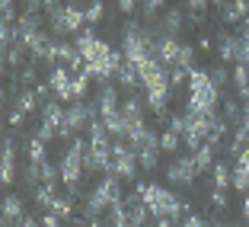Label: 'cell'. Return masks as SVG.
I'll return each instance as SVG.
<instances>
[{
	"label": "cell",
	"instance_id": "obj_20",
	"mask_svg": "<svg viewBox=\"0 0 249 227\" xmlns=\"http://www.w3.org/2000/svg\"><path fill=\"white\" fill-rule=\"evenodd\" d=\"M182 22H185V16H182V10L179 7H169L166 13H163V32H169V36H179L182 32Z\"/></svg>",
	"mask_w": 249,
	"mask_h": 227
},
{
	"label": "cell",
	"instance_id": "obj_28",
	"mask_svg": "<svg viewBox=\"0 0 249 227\" xmlns=\"http://www.w3.org/2000/svg\"><path fill=\"white\" fill-rule=\"evenodd\" d=\"M208 74H211L214 87H217L220 93H224V87H227V83H230V71H227V67H224V64H214V67H211V71H208Z\"/></svg>",
	"mask_w": 249,
	"mask_h": 227
},
{
	"label": "cell",
	"instance_id": "obj_23",
	"mask_svg": "<svg viewBox=\"0 0 249 227\" xmlns=\"http://www.w3.org/2000/svg\"><path fill=\"white\" fill-rule=\"evenodd\" d=\"M89 80H93V77H89L87 71H83V74H77V77L71 80V90H73V103H77V99H87V93H89Z\"/></svg>",
	"mask_w": 249,
	"mask_h": 227
},
{
	"label": "cell",
	"instance_id": "obj_33",
	"mask_svg": "<svg viewBox=\"0 0 249 227\" xmlns=\"http://www.w3.org/2000/svg\"><path fill=\"white\" fill-rule=\"evenodd\" d=\"M7 125H13V128H22V125H26V112H22L19 106H16V109H10V112H7Z\"/></svg>",
	"mask_w": 249,
	"mask_h": 227
},
{
	"label": "cell",
	"instance_id": "obj_8",
	"mask_svg": "<svg viewBox=\"0 0 249 227\" xmlns=\"http://www.w3.org/2000/svg\"><path fill=\"white\" fill-rule=\"evenodd\" d=\"M71 80H73V74L67 71L64 64L52 67V74H48V83H52V90H54V99H61V103H73Z\"/></svg>",
	"mask_w": 249,
	"mask_h": 227
},
{
	"label": "cell",
	"instance_id": "obj_26",
	"mask_svg": "<svg viewBox=\"0 0 249 227\" xmlns=\"http://www.w3.org/2000/svg\"><path fill=\"white\" fill-rule=\"evenodd\" d=\"M163 7H166V0H141V16H144L147 22H154V16L160 13Z\"/></svg>",
	"mask_w": 249,
	"mask_h": 227
},
{
	"label": "cell",
	"instance_id": "obj_18",
	"mask_svg": "<svg viewBox=\"0 0 249 227\" xmlns=\"http://www.w3.org/2000/svg\"><path fill=\"white\" fill-rule=\"evenodd\" d=\"M192 157H195L198 173H211V170H214V163H217V151H214L211 144H201V147H198V151H195Z\"/></svg>",
	"mask_w": 249,
	"mask_h": 227
},
{
	"label": "cell",
	"instance_id": "obj_5",
	"mask_svg": "<svg viewBox=\"0 0 249 227\" xmlns=\"http://www.w3.org/2000/svg\"><path fill=\"white\" fill-rule=\"evenodd\" d=\"M93 118H99V112H96V106L89 103V99H77V103H67V115H64V122L71 125V132L77 134V132H83Z\"/></svg>",
	"mask_w": 249,
	"mask_h": 227
},
{
	"label": "cell",
	"instance_id": "obj_29",
	"mask_svg": "<svg viewBox=\"0 0 249 227\" xmlns=\"http://www.w3.org/2000/svg\"><path fill=\"white\" fill-rule=\"evenodd\" d=\"M103 16H106L103 0H89V3H87V22H89V26H96V22H103Z\"/></svg>",
	"mask_w": 249,
	"mask_h": 227
},
{
	"label": "cell",
	"instance_id": "obj_37",
	"mask_svg": "<svg viewBox=\"0 0 249 227\" xmlns=\"http://www.w3.org/2000/svg\"><path fill=\"white\" fill-rule=\"evenodd\" d=\"M236 167H243V170L249 173V147H243L240 154H236Z\"/></svg>",
	"mask_w": 249,
	"mask_h": 227
},
{
	"label": "cell",
	"instance_id": "obj_31",
	"mask_svg": "<svg viewBox=\"0 0 249 227\" xmlns=\"http://www.w3.org/2000/svg\"><path fill=\"white\" fill-rule=\"evenodd\" d=\"M211 208H214V211H227V208H230L227 189H214V186H211Z\"/></svg>",
	"mask_w": 249,
	"mask_h": 227
},
{
	"label": "cell",
	"instance_id": "obj_32",
	"mask_svg": "<svg viewBox=\"0 0 249 227\" xmlns=\"http://www.w3.org/2000/svg\"><path fill=\"white\" fill-rule=\"evenodd\" d=\"M38 173H42V183H58L61 179V167H54V163H38Z\"/></svg>",
	"mask_w": 249,
	"mask_h": 227
},
{
	"label": "cell",
	"instance_id": "obj_38",
	"mask_svg": "<svg viewBox=\"0 0 249 227\" xmlns=\"http://www.w3.org/2000/svg\"><path fill=\"white\" fill-rule=\"evenodd\" d=\"M205 19H208L205 13H189V22H192V26H205Z\"/></svg>",
	"mask_w": 249,
	"mask_h": 227
},
{
	"label": "cell",
	"instance_id": "obj_2",
	"mask_svg": "<svg viewBox=\"0 0 249 227\" xmlns=\"http://www.w3.org/2000/svg\"><path fill=\"white\" fill-rule=\"evenodd\" d=\"M217 99H224L217 87H214L211 74L195 67L189 74V99H185V109H195V112H205V115H214L217 109Z\"/></svg>",
	"mask_w": 249,
	"mask_h": 227
},
{
	"label": "cell",
	"instance_id": "obj_40",
	"mask_svg": "<svg viewBox=\"0 0 249 227\" xmlns=\"http://www.w3.org/2000/svg\"><path fill=\"white\" fill-rule=\"evenodd\" d=\"M243 218H246V224H249V192L243 195Z\"/></svg>",
	"mask_w": 249,
	"mask_h": 227
},
{
	"label": "cell",
	"instance_id": "obj_34",
	"mask_svg": "<svg viewBox=\"0 0 249 227\" xmlns=\"http://www.w3.org/2000/svg\"><path fill=\"white\" fill-rule=\"evenodd\" d=\"M185 7H189V13H208L211 0H185Z\"/></svg>",
	"mask_w": 249,
	"mask_h": 227
},
{
	"label": "cell",
	"instance_id": "obj_3",
	"mask_svg": "<svg viewBox=\"0 0 249 227\" xmlns=\"http://www.w3.org/2000/svg\"><path fill=\"white\" fill-rule=\"evenodd\" d=\"M138 170H141V163H138L134 147L124 138L115 141V144H112V173L122 176L124 183H138Z\"/></svg>",
	"mask_w": 249,
	"mask_h": 227
},
{
	"label": "cell",
	"instance_id": "obj_22",
	"mask_svg": "<svg viewBox=\"0 0 249 227\" xmlns=\"http://www.w3.org/2000/svg\"><path fill=\"white\" fill-rule=\"evenodd\" d=\"M179 144H182V134H179V132H173V128H163V132H160V151L176 154Z\"/></svg>",
	"mask_w": 249,
	"mask_h": 227
},
{
	"label": "cell",
	"instance_id": "obj_14",
	"mask_svg": "<svg viewBox=\"0 0 249 227\" xmlns=\"http://www.w3.org/2000/svg\"><path fill=\"white\" fill-rule=\"evenodd\" d=\"M230 80H233L236 99H243V103H246V99H249V64H233Z\"/></svg>",
	"mask_w": 249,
	"mask_h": 227
},
{
	"label": "cell",
	"instance_id": "obj_12",
	"mask_svg": "<svg viewBox=\"0 0 249 227\" xmlns=\"http://www.w3.org/2000/svg\"><path fill=\"white\" fill-rule=\"evenodd\" d=\"M0 179L3 186H13L16 179V144L10 134H3V160H0Z\"/></svg>",
	"mask_w": 249,
	"mask_h": 227
},
{
	"label": "cell",
	"instance_id": "obj_21",
	"mask_svg": "<svg viewBox=\"0 0 249 227\" xmlns=\"http://www.w3.org/2000/svg\"><path fill=\"white\" fill-rule=\"evenodd\" d=\"M243 99H233V96H227L224 99V118H227L230 125H243Z\"/></svg>",
	"mask_w": 249,
	"mask_h": 227
},
{
	"label": "cell",
	"instance_id": "obj_10",
	"mask_svg": "<svg viewBox=\"0 0 249 227\" xmlns=\"http://www.w3.org/2000/svg\"><path fill=\"white\" fill-rule=\"evenodd\" d=\"M115 80H118V87H122L124 93H138V90H141V74H138V64L124 58L122 64H118V71H115Z\"/></svg>",
	"mask_w": 249,
	"mask_h": 227
},
{
	"label": "cell",
	"instance_id": "obj_13",
	"mask_svg": "<svg viewBox=\"0 0 249 227\" xmlns=\"http://www.w3.org/2000/svg\"><path fill=\"white\" fill-rule=\"evenodd\" d=\"M83 22H87V7H80V3H73V0H67L64 3V26L71 36H77V32L83 29Z\"/></svg>",
	"mask_w": 249,
	"mask_h": 227
},
{
	"label": "cell",
	"instance_id": "obj_35",
	"mask_svg": "<svg viewBox=\"0 0 249 227\" xmlns=\"http://www.w3.org/2000/svg\"><path fill=\"white\" fill-rule=\"evenodd\" d=\"M141 0H118V13H124V16H131L134 13V7H138Z\"/></svg>",
	"mask_w": 249,
	"mask_h": 227
},
{
	"label": "cell",
	"instance_id": "obj_30",
	"mask_svg": "<svg viewBox=\"0 0 249 227\" xmlns=\"http://www.w3.org/2000/svg\"><path fill=\"white\" fill-rule=\"evenodd\" d=\"M195 45H182V52H179V61L176 67H185V71H195Z\"/></svg>",
	"mask_w": 249,
	"mask_h": 227
},
{
	"label": "cell",
	"instance_id": "obj_27",
	"mask_svg": "<svg viewBox=\"0 0 249 227\" xmlns=\"http://www.w3.org/2000/svg\"><path fill=\"white\" fill-rule=\"evenodd\" d=\"M230 186H233L236 192H243V195L249 192V173L243 167H236V163H233V179H230Z\"/></svg>",
	"mask_w": 249,
	"mask_h": 227
},
{
	"label": "cell",
	"instance_id": "obj_25",
	"mask_svg": "<svg viewBox=\"0 0 249 227\" xmlns=\"http://www.w3.org/2000/svg\"><path fill=\"white\" fill-rule=\"evenodd\" d=\"M138 163L144 167V173H154L160 167V151H141L138 154Z\"/></svg>",
	"mask_w": 249,
	"mask_h": 227
},
{
	"label": "cell",
	"instance_id": "obj_9",
	"mask_svg": "<svg viewBox=\"0 0 249 227\" xmlns=\"http://www.w3.org/2000/svg\"><path fill=\"white\" fill-rule=\"evenodd\" d=\"M122 183H124V179H122V176H115V173H106L103 176V183H99V186H96V195H99V198H103V202H106V205H118V202H124V189H122Z\"/></svg>",
	"mask_w": 249,
	"mask_h": 227
},
{
	"label": "cell",
	"instance_id": "obj_16",
	"mask_svg": "<svg viewBox=\"0 0 249 227\" xmlns=\"http://www.w3.org/2000/svg\"><path fill=\"white\" fill-rule=\"evenodd\" d=\"M230 179H233V163L220 157V160L214 163V170H211V183H214V189H227Z\"/></svg>",
	"mask_w": 249,
	"mask_h": 227
},
{
	"label": "cell",
	"instance_id": "obj_4",
	"mask_svg": "<svg viewBox=\"0 0 249 227\" xmlns=\"http://www.w3.org/2000/svg\"><path fill=\"white\" fill-rule=\"evenodd\" d=\"M198 167H195V157H179V160H173L166 167V183L169 186H182V189H192L195 186V179H198Z\"/></svg>",
	"mask_w": 249,
	"mask_h": 227
},
{
	"label": "cell",
	"instance_id": "obj_19",
	"mask_svg": "<svg viewBox=\"0 0 249 227\" xmlns=\"http://www.w3.org/2000/svg\"><path fill=\"white\" fill-rule=\"evenodd\" d=\"M26 157H29V163H45L48 160V144L36 134H29L26 138Z\"/></svg>",
	"mask_w": 249,
	"mask_h": 227
},
{
	"label": "cell",
	"instance_id": "obj_39",
	"mask_svg": "<svg viewBox=\"0 0 249 227\" xmlns=\"http://www.w3.org/2000/svg\"><path fill=\"white\" fill-rule=\"evenodd\" d=\"M22 227H42V218H32V214H26V218H22Z\"/></svg>",
	"mask_w": 249,
	"mask_h": 227
},
{
	"label": "cell",
	"instance_id": "obj_7",
	"mask_svg": "<svg viewBox=\"0 0 249 227\" xmlns=\"http://www.w3.org/2000/svg\"><path fill=\"white\" fill-rule=\"evenodd\" d=\"M214 38H217V42H214V52L220 55V61H224V64H236V61H240V36L230 32V29H220Z\"/></svg>",
	"mask_w": 249,
	"mask_h": 227
},
{
	"label": "cell",
	"instance_id": "obj_6",
	"mask_svg": "<svg viewBox=\"0 0 249 227\" xmlns=\"http://www.w3.org/2000/svg\"><path fill=\"white\" fill-rule=\"evenodd\" d=\"M118 90L122 87H115V83H103L99 93L93 96V106H96V112H99V118H109V115H118V112H122V96H118Z\"/></svg>",
	"mask_w": 249,
	"mask_h": 227
},
{
	"label": "cell",
	"instance_id": "obj_1",
	"mask_svg": "<svg viewBox=\"0 0 249 227\" xmlns=\"http://www.w3.org/2000/svg\"><path fill=\"white\" fill-rule=\"evenodd\" d=\"M134 192H138L141 198H144V205L150 208V214L154 218H173V221H182L185 214L192 211L189 202H179L176 192H169L166 186L160 183H134Z\"/></svg>",
	"mask_w": 249,
	"mask_h": 227
},
{
	"label": "cell",
	"instance_id": "obj_11",
	"mask_svg": "<svg viewBox=\"0 0 249 227\" xmlns=\"http://www.w3.org/2000/svg\"><path fill=\"white\" fill-rule=\"evenodd\" d=\"M83 167H87V173H112V151L89 147L87 157H83Z\"/></svg>",
	"mask_w": 249,
	"mask_h": 227
},
{
	"label": "cell",
	"instance_id": "obj_24",
	"mask_svg": "<svg viewBox=\"0 0 249 227\" xmlns=\"http://www.w3.org/2000/svg\"><path fill=\"white\" fill-rule=\"evenodd\" d=\"M32 134H36V138H42L45 144H48V141L58 138V125H52V122H45V118H38V122H36V132H32Z\"/></svg>",
	"mask_w": 249,
	"mask_h": 227
},
{
	"label": "cell",
	"instance_id": "obj_36",
	"mask_svg": "<svg viewBox=\"0 0 249 227\" xmlns=\"http://www.w3.org/2000/svg\"><path fill=\"white\" fill-rule=\"evenodd\" d=\"M214 48V36H198V52H211Z\"/></svg>",
	"mask_w": 249,
	"mask_h": 227
},
{
	"label": "cell",
	"instance_id": "obj_17",
	"mask_svg": "<svg viewBox=\"0 0 249 227\" xmlns=\"http://www.w3.org/2000/svg\"><path fill=\"white\" fill-rule=\"evenodd\" d=\"M16 106H19L26 115H32V112H38L42 109V99H38V93H36V87L32 90H26V87H19L16 90Z\"/></svg>",
	"mask_w": 249,
	"mask_h": 227
},
{
	"label": "cell",
	"instance_id": "obj_15",
	"mask_svg": "<svg viewBox=\"0 0 249 227\" xmlns=\"http://www.w3.org/2000/svg\"><path fill=\"white\" fill-rule=\"evenodd\" d=\"M144 109H147V99L141 93H124V99H122L124 118H144Z\"/></svg>",
	"mask_w": 249,
	"mask_h": 227
}]
</instances>
